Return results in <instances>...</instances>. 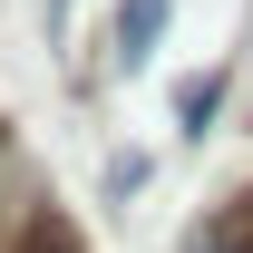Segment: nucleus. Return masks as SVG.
Returning <instances> with one entry per match:
<instances>
[{
	"mask_svg": "<svg viewBox=\"0 0 253 253\" xmlns=\"http://www.w3.org/2000/svg\"><path fill=\"white\" fill-rule=\"evenodd\" d=\"M146 185V156H107V195H136Z\"/></svg>",
	"mask_w": 253,
	"mask_h": 253,
	"instance_id": "4",
	"label": "nucleus"
},
{
	"mask_svg": "<svg viewBox=\"0 0 253 253\" xmlns=\"http://www.w3.org/2000/svg\"><path fill=\"white\" fill-rule=\"evenodd\" d=\"M49 175L30 166V146L20 136H0V253H20V244H39L49 234Z\"/></svg>",
	"mask_w": 253,
	"mask_h": 253,
	"instance_id": "1",
	"label": "nucleus"
},
{
	"mask_svg": "<svg viewBox=\"0 0 253 253\" xmlns=\"http://www.w3.org/2000/svg\"><path fill=\"white\" fill-rule=\"evenodd\" d=\"M166 10H175V0H117V20H107V59H117V68H146Z\"/></svg>",
	"mask_w": 253,
	"mask_h": 253,
	"instance_id": "2",
	"label": "nucleus"
},
{
	"mask_svg": "<svg viewBox=\"0 0 253 253\" xmlns=\"http://www.w3.org/2000/svg\"><path fill=\"white\" fill-rule=\"evenodd\" d=\"M224 107V68H205V78H185V88H175V117L195 126V136H205V117H214Z\"/></svg>",
	"mask_w": 253,
	"mask_h": 253,
	"instance_id": "3",
	"label": "nucleus"
}]
</instances>
